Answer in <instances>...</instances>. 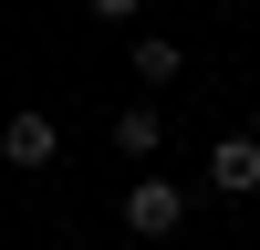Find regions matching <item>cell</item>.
<instances>
[{
  "label": "cell",
  "instance_id": "7a4b0ae2",
  "mask_svg": "<svg viewBox=\"0 0 260 250\" xmlns=\"http://www.w3.org/2000/svg\"><path fill=\"white\" fill-rule=\"evenodd\" d=\"M0 157H11V167H21V177H42V167H52V157H62V136H52V115H31V104H21V115H11V125H0Z\"/></svg>",
  "mask_w": 260,
  "mask_h": 250
},
{
  "label": "cell",
  "instance_id": "5b68a950",
  "mask_svg": "<svg viewBox=\"0 0 260 250\" xmlns=\"http://www.w3.org/2000/svg\"><path fill=\"white\" fill-rule=\"evenodd\" d=\"M177 73H187V52H177L167 32H146V42H136V83H177Z\"/></svg>",
  "mask_w": 260,
  "mask_h": 250
},
{
  "label": "cell",
  "instance_id": "8992f818",
  "mask_svg": "<svg viewBox=\"0 0 260 250\" xmlns=\"http://www.w3.org/2000/svg\"><path fill=\"white\" fill-rule=\"evenodd\" d=\"M83 11H94V21H136L146 0H83Z\"/></svg>",
  "mask_w": 260,
  "mask_h": 250
},
{
  "label": "cell",
  "instance_id": "3957f363",
  "mask_svg": "<svg viewBox=\"0 0 260 250\" xmlns=\"http://www.w3.org/2000/svg\"><path fill=\"white\" fill-rule=\"evenodd\" d=\"M208 188L219 198H260V136H219L208 146Z\"/></svg>",
  "mask_w": 260,
  "mask_h": 250
},
{
  "label": "cell",
  "instance_id": "6da1fadb",
  "mask_svg": "<svg viewBox=\"0 0 260 250\" xmlns=\"http://www.w3.org/2000/svg\"><path fill=\"white\" fill-rule=\"evenodd\" d=\"M177 219H187V188H167V177L125 188V229H136V240H177Z\"/></svg>",
  "mask_w": 260,
  "mask_h": 250
},
{
  "label": "cell",
  "instance_id": "277c9868",
  "mask_svg": "<svg viewBox=\"0 0 260 250\" xmlns=\"http://www.w3.org/2000/svg\"><path fill=\"white\" fill-rule=\"evenodd\" d=\"M115 146H125V157H156V146H167V125H156V104H125V115H115Z\"/></svg>",
  "mask_w": 260,
  "mask_h": 250
}]
</instances>
